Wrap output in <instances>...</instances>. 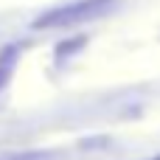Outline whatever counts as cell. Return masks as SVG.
<instances>
[{
  "instance_id": "1",
  "label": "cell",
  "mask_w": 160,
  "mask_h": 160,
  "mask_svg": "<svg viewBox=\"0 0 160 160\" xmlns=\"http://www.w3.org/2000/svg\"><path fill=\"white\" fill-rule=\"evenodd\" d=\"M112 0H84V3H73V6H62L48 11L45 17H39L34 22V28H65V25H76L82 20L98 17L104 8H110Z\"/></svg>"
},
{
  "instance_id": "2",
  "label": "cell",
  "mask_w": 160,
  "mask_h": 160,
  "mask_svg": "<svg viewBox=\"0 0 160 160\" xmlns=\"http://www.w3.org/2000/svg\"><path fill=\"white\" fill-rule=\"evenodd\" d=\"M17 48L14 45H8V48H3L0 51V90H3V84L8 82V76H11V68H14V62H17Z\"/></svg>"
}]
</instances>
